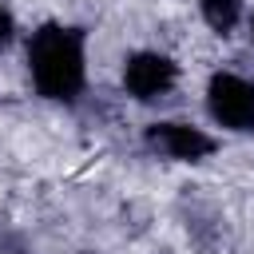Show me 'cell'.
<instances>
[{
	"label": "cell",
	"instance_id": "obj_1",
	"mask_svg": "<svg viewBox=\"0 0 254 254\" xmlns=\"http://www.w3.org/2000/svg\"><path fill=\"white\" fill-rule=\"evenodd\" d=\"M28 75L44 99H75L87 79L83 32L64 24H44L28 36Z\"/></svg>",
	"mask_w": 254,
	"mask_h": 254
},
{
	"label": "cell",
	"instance_id": "obj_2",
	"mask_svg": "<svg viewBox=\"0 0 254 254\" xmlns=\"http://www.w3.org/2000/svg\"><path fill=\"white\" fill-rule=\"evenodd\" d=\"M206 111L218 127L254 135V79L238 71H218L206 83Z\"/></svg>",
	"mask_w": 254,
	"mask_h": 254
},
{
	"label": "cell",
	"instance_id": "obj_3",
	"mask_svg": "<svg viewBox=\"0 0 254 254\" xmlns=\"http://www.w3.org/2000/svg\"><path fill=\"white\" fill-rule=\"evenodd\" d=\"M179 83V64L163 52H135L123 64V91L139 103H155L167 99Z\"/></svg>",
	"mask_w": 254,
	"mask_h": 254
},
{
	"label": "cell",
	"instance_id": "obj_4",
	"mask_svg": "<svg viewBox=\"0 0 254 254\" xmlns=\"http://www.w3.org/2000/svg\"><path fill=\"white\" fill-rule=\"evenodd\" d=\"M147 147L159 151L163 159H179V163H198L214 151V139L194 127V123H179V119H163L147 127Z\"/></svg>",
	"mask_w": 254,
	"mask_h": 254
},
{
	"label": "cell",
	"instance_id": "obj_5",
	"mask_svg": "<svg viewBox=\"0 0 254 254\" xmlns=\"http://www.w3.org/2000/svg\"><path fill=\"white\" fill-rule=\"evenodd\" d=\"M198 12H202L210 32L230 36L238 28V20H242V0H198Z\"/></svg>",
	"mask_w": 254,
	"mask_h": 254
},
{
	"label": "cell",
	"instance_id": "obj_6",
	"mask_svg": "<svg viewBox=\"0 0 254 254\" xmlns=\"http://www.w3.org/2000/svg\"><path fill=\"white\" fill-rule=\"evenodd\" d=\"M12 36H16V20H12L8 4L0 0V48H8V44H12Z\"/></svg>",
	"mask_w": 254,
	"mask_h": 254
},
{
	"label": "cell",
	"instance_id": "obj_7",
	"mask_svg": "<svg viewBox=\"0 0 254 254\" xmlns=\"http://www.w3.org/2000/svg\"><path fill=\"white\" fill-rule=\"evenodd\" d=\"M246 28H250V40H254V8H250V16H246Z\"/></svg>",
	"mask_w": 254,
	"mask_h": 254
}]
</instances>
